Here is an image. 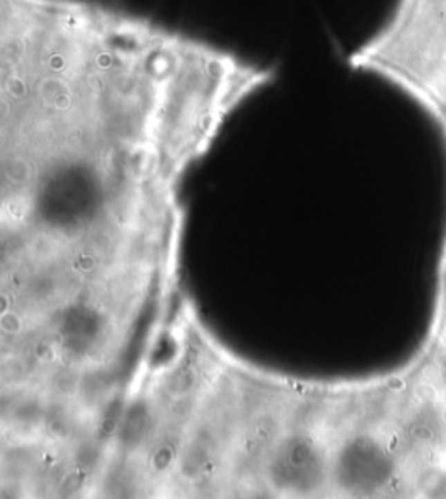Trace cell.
Returning a JSON list of instances; mask_svg holds the SVG:
<instances>
[{
  "label": "cell",
  "mask_w": 446,
  "mask_h": 499,
  "mask_svg": "<svg viewBox=\"0 0 446 499\" xmlns=\"http://www.w3.org/2000/svg\"><path fill=\"white\" fill-rule=\"evenodd\" d=\"M236 49L113 0H0L2 241L180 246L183 182L239 112Z\"/></svg>",
  "instance_id": "6da1fadb"
}]
</instances>
